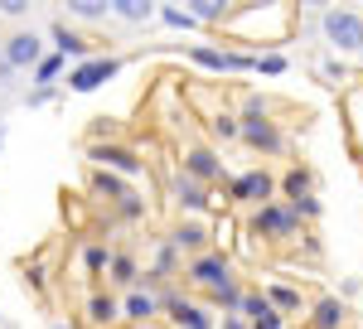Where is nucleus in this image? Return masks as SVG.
I'll return each mask as SVG.
<instances>
[{
  "instance_id": "8",
  "label": "nucleus",
  "mask_w": 363,
  "mask_h": 329,
  "mask_svg": "<svg viewBox=\"0 0 363 329\" xmlns=\"http://www.w3.org/2000/svg\"><path fill=\"white\" fill-rule=\"evenodd\" d=\"M262 238H291L296 233V213L291 208H277V203H262V213H257V223H252Z\"/></svg>"
},
{
  "instance_id": "1",
  "label": "nucleus",
  "mask_w": 363,
  "mask_h": 329,
  "mask_svg": "<svg viewBox=\"0 0 363 329\" xmlns=\"http://www.w3.org/2000/svg\"><path fill=\"white\" fill-rule=\"evenodd\" d=\"M320 25H325V39L335 44L339 54H359L363 49V15L359 10H325Z\"/></svg>"
},
{
  "instance_id": "13",
  "label": "nucleus",
  "mask_w": 363,
  "mask_h": 329,
  "mask_svg": "<svg viewBox=\"0 0 363 329\" xmlns=\"http://www.w3.org/2000/svg\"><path fill=\"white\" fill-rule=\"evenodd\" d=\"M174 203H179L184 213H203V208H208V194H203V184H199V179L179 174V179H174Z\"/></svg>"
},
{
  "instance_id": "22",
  "label": "nucleus",
  "mask_w": 363,
  "mask_h": 329,
  "mask_svg": "<svg viewBox=\"0 0 363 329\" xmlns=\"http://www.w3.org/2000/svg\"><path fill=\"white\" fill-rule=\"evenodd\" d=\"M344 325V305L339 301H320L315 305V329H339Z\"/></svg>"
},
{
  "instance_id": "15",
  "label": "nucleus",
  "mask_w": 363,
  "mask_h": 329,
  "mask_svg": "<svg viewBox=\"0 0 363 329\" xmlns=\"http://www.w3.org/2000/svg\"><path fill=\"white\" fill-rule=\"evenodd\" d=\"M155 310H160V301H155L150 291H131V296L121 301V315H126V320H150Z\"/></svg>"
},
{
  "instance_id": "20",
  "label": "nucleus",
  "mask_w": 363,
  "mask_h": 329,
  "mask_svg": "<svg viewBox=\"0 0 363 329\" xmlns=\"http://www.w3.org/2000/svg\"><path fill=\"white\" fill-rule=\"evenodd\" d=\"M68 15L73 20H107L112 15V0H68Z\"/></svg>"
},
{
  "instance_id": "26",
  "label": "nucleus",
  "mask_w": 363,
  "mask_h": 329,
  "mask_svg": "<svg viewBox=\"0 0 363 329\" xmlns=\"http://www.w3.org/2000/svg\"><path fill=\"white\" fill-rule=\"evenodd\" d=\"M208 126H213V136H223V140L242 136V121H238V116H228V111H218V116H213Z\"/></svg>"
},
{
  "instance_id": "9",
  "label": "nucleus",
  "mask_w": 363,
  "mask_h": 329,
  "mask_svg": "<svg viewBox=\"0 0 363 329\" xmlns=\"http://www.w3.org/2000/svg\"><path fill=\"white\" fill-rule=\"evenodd\" d=\"M233 199H242V203H267V199H272V174H267V169L238 174V179H233Z\"/></svg>"
},
{
  "instance_id": "6",
  "label": "nucleus",
  "mask_w": 363,
  "mask_h": 329,
  "mask_svg": "<svg viewBox=\"0 0 363 329\" xmlns=\"http://www.w3.org/2000/svg\"><path fill=\"white\" fill-rule=\"evenodd\" d=\"M189 58H194L199 68H213V73H242V68H257L247 54H228V49H208V44L189 49Z\"/></svg>"
},
{
  "instance_id": "27",
  "label": "nucleus",
  "mask_w": 363,
  "mask_h": 329,
  "mask_svg": "<svg viewBox=\"0 0 363 329\" xmlns=\"http://www.w3.org/2000/svg\"><path fill=\"white\" fill-rule=\"evenodd\" d=\"M160 20H165L169 29H194L199 25L194 15H189V10H179V5H165V10H160Z\"/></svg>"
},
{
  "instance_id": "10",
  "label": "nucleus",
  "mask_w": 363,
  "mask_h": 329,
  "mask_svg": "<svg viewBox=\"0 0 363 329\" xmlns=\"http://www.w3.org/2000/svg\"><path fill=\"white\" fill-rule=\"evenodd\" d=\"M242 140H247L252 150H281V131L267 121V116H242Z\"/></svg>"
},
{
  "instance_id": "4",
  "label": "nucleus",
  "mask_w": 363,
  "mask_h": 329,
  "mask_svg": "<svg viewBox=\"0 0 363 329\" xmlns=\"http://www.w3.org/2000/svg\"><path fill=\"white\" fill-rule=\"evenodd\" d=\"M87 160H97V169H112V174H140V155L126 145H107V140H92L87 145Z\"/></svg>"
},
{
  "instance_id": "16",
  "label": "nucleus",
  "mask_w": 363,
  "mask_h": 329,
  "mask_svg": "<svg viewBox=\"0 0 363 329\" xmlns=\"http://www.w3.org/2000/svg\"><path fill=\"white\" fill-rule=\"evenodd\" d=\"M116 315H121V305H116L112 296H92V301H87V320H92L97 329H112Z\"/></svg>"
},
{
  "instance_id": "28",
  "label": "nucleus",
  "mask_w": 363,
  "mask_h": 329,
  "mask_svg": "<svg viewBox=\"0 0 363 329\" xmlns=\"http://www.w3.org/2000/svg\"><path fill=\"white\" fill-rule=\"evenodd\" d=\"M112 281H121V286L136 281V262H131L126 252H116V257H112Z\"/></svg>"
},
{
  "instance_id": "24",
  "label": "nucleus",
  "mask_w": 363,
  "mask_h": 329,
  "mask_svg": "<svg viewBox=\"0 0 363 329\" xmlns=\"http://www.w3.org/2000/svg\"><path fill=\"white\" fill-rule=\"evenodd\" d=\"M286 194H291V203L310 199V174L306 169H291V174H286Z\"/></svg>"
},
{
  "instance_id": "12",
  "label": "nucleus",
  "mask_w": 363,
  "mask_h": 329,
  "mask_svg": "<svg viewBox=\"0 0 363 329\" xmlns=\"http://www.w3.org/2000/svg\"><path fill=\"white\" fill-rule=\"evenodd\" d=\"M242 320L252 329H281V310L267 296H242Z\"/></svg>"
},
{
  "instance_id": "37",
  "label": "nucleus",
  "mask_w": 363,
  "mask_h": 329,
  "mask_svg": "<svg viewBox=\"0 0 363 329\" xmlns=\"http://www.w3.org/2000/svg\"><path fill=\"white\" fill-rule=\"evenodd\" d=\"M0 140H5V126H0Z\"/></svg>"
},
{
  "instance_id": "11",
  "label": "nucleus",
  "mask_w": 363,
  "mask_h": 329,
  "mask_svg": "<svg viewBox=\"0 0 363 329\" xmlns=\"http://www.w3.org/2000/svg\"><path fill=\"white\" fill-rule=\"evenodd\" d=\"M165 310H169V320H174V329H213L208 310H199V305L179 301V296H165Z\"/></svg>"
},
{
  "instance_id": "34",
  "label": "nucleus",
  "mask_w": 363,
  "mask_h": 329,
  "mask_svg": "<svg viewBox=\"0 0 363 329\" xmlns=\"http://www.w3.org/2000/svg\"><path fill=\"white\" fill-rule=\"evenodd\" d=\"M223 329H252V325L242 320V315H223Z\"/></svg>"
},
{
  "instance_id": "3",
  "label": "nucleus",
  "mask_w": 363,
  "mask_h": 329,
  "mask_svg": "<svg viewBox=\"0 0 363 329\" xmlns=\"http://www.w3.org/2000/svg\"><path fill=\"white\" fill-rule=\"evenodd\" d=\"M121 73V58H112V54H92L87 63H78L73 73H68V87L73 92H97L107 78H116Z\"/></svg>"
},
{
  "instance_id": "31",
  "label": "nucleus",
  "mask_w": 363,
  "mask_h": 329,
  "mask_svg": "<svg viewBox=\"0 0 363 329\" xmlns=\"http://www.w3.org/2000/svg\"><path fill=\"white\" fill-rule=\"evenodd\" d=\"M257 68H262V73H281V68H286V58H281V54H267V58H257Z\"/></svg>"
},
{
  "instance_id": "7",
  "label": "nucleus",
  "mask_w": 363,
  "mask_h": 329,
  "mask_svg": "<svg viewBox=\"0 0 363 329\" xmlns=\"http://www.w3.org/2000/svg\"><path fill=\"white\" fill-rule=\"evenodd\" d=\"M184 174L199 179V184H208V179H218V174H223V160H218L208 145H189V150H184Z\"/></svg>"
},
{
  "instance_id": "36",
  "label": "nucleus",
  "mask_w": 363,
  "mask_h": 329,
  "mask_svg": "<svg viewBox=\"0 0 363 329\" xmlns=\"http://www.w3.org/2000/svg\"><path fill=\"white\" fill-rule=\"evenodd\" d=\"M49 329H73V325H49Z\"/></svg>"
},
{
  "instance_id": "14",
  "label": "nucleus",
  "mask_w": 363,
  "mask_h": 329,
  "mask_svg": "<svg viewBox=\"0 0 363 329\" xmlns=\"http://www.w3.org/2000/svg\"><path fill=\"white\" fill-rule=\"evenodd\" d=\"M54 54L87 63V58H92V49H87V39H83V34H73L68 25H54Z\"/></svg>"
},
{
  "instance_id": "29",
  "label": "nucleus",
  "mask_w": 363,
  "mask_h": 329,
  "mask_svg": "<svg viewBox=\"0 0 363 329\" xmlns=\"http://www.w3.org/2000/svg\"><path fill=\"white\" fill-rule=\"evenodd\" d=\"M83 262H87V272H102V267H112V252L107 247H87Z\"/></svg>"
},
{
  "instance_id": "33",
  "label": "nucleus",
  "mask_w": 363,
  "mask_h": 329,
  "mask_svg": "<svg viewBox=\"0 0 363 329\" xmlns=\"http://www.w3.org/2000/svg\"><path fill=\"white\" fill-rule=\"evenodd\" d=\"M155 267H160V272H169V267H174V247H165V252L155 257Z\"/></svg>"
},
{
  "instance_id": "17",
  "label": "nucleus",
  "mask_w": 363,
  "mask_h": 329,
  "mask_svg": "<svg viewBox=\"0 0 363 329\" xmlns=\"http://www.w3.org/2000/svg\"><path fill=\"white\" fill-rule=\"evenodd\" d=\"M169 242L179 247V252H203V242H208V233H203L199 223H179V228L169 233Z\"/></svg>"
},
{
  "instance_id": "21",
  "label": "nucleus",
  "mask_w": 363,
  "mask_h": 329,
  "mask_svg": "<svg viewBox=\"0 0 363 329\" xmlns=\"http://www.w3.org/2000/svg\"><path fill=\"white\" fill-rule=\"evenodd\" d=\"M189 15L199 25H218V20H228V5L223 0H189Z\"/></svg>"
},
{
  "instance_id": "5",
  "label": "nucleus",
  "mask_w": 363,
  "mask_h": 329,
  "mask_svg": "<svg viewBox=\"0 0 363 329\" xmlns=\"http://www.w3.org/2000/svg\"><path fill=\"white\" fill-rule=\"evenodd\" d=\"M189 281L208 286V291H223V286H233V272H228V262L218 252H199L194 262H189Z\"/></svg>"
},
{
  "instance_id": "35",
  "label": "nucleus",
  "mask_w": 363,
  "mask_h": 329,
  "mask_svg": "<svg viewBox=\"0 0 363 329\" xmlns=\"http://www.w3.org/2000/svg\"><path fill=\"white\" fill-rule=\"evenodd\" d=\"M10 73H15V68H10V63L0 58V87H5V78H10Z\"/></svg>"
},
{
  "instance_id": "30",
  "label": "nucleus",
  "mask_w": 363,
  "mask_h": 329,
  "mask_svg": "<svg viewBox=\"0 0 363 329\" xmlns=\"http://www.w3.org/2000/svg\"><path fill=\"white\" fill-rule=\"evenodd\" d=\"M0 15L20 20V15H29V0H0Z\"/></svg>"
},
{
  "instance_id": "25",
  "label": "nucleus",
  "mask_w": 363,
  "mask_h": 329,
  "mask_svg": "<svg viewBox=\"0 0 363 329\" xmlns=\"http://www.w3.org/2000/svg\"><path fill=\"white\" fill-rule=\"evenodd\" d=\"M267 301L277 305V310H301V291H291V286H272Z\"/></svg>"
},
{
  "instance_id": "18",
  "label": "nucleus",
  "mask_w": 363,
  "mask_h": 329,
  "mask_svg": "<svg viewBox=\"0 0 363 329\" xmlns=\"http://www.w3.org/2000/svg\"><path fill=\"white\" fill-rule=\"evenodd\" d=\"M112 15H121L126 25H145L155 15V5L150 0H112Z\"/></svg>"
},
{
  "instance_id": "19",
  "label": "nucleus",
  "mask_w": 363,
  "mask_h": 329,
  "mask_svg": "<svg viewBox=\"0 0 363 329\" xmlns=\"http://www.w3.org/2000/svg\"><path fill=\"white\" fill-rule=\"evenodd\" d=\"M92 189H97V194H107L112 203H126V199H131V189H126V184L116 179L112 169H97V174H92Z\"/></svg>"
},
{
  "instance_id": "23",
  "label": "nucleus",
  "mask_w": 363,
  "mask_h": 329,
  "mask_svg": "<svg viewBox=\"0 0 363 329\" xmlns=\"http://www.w3.org/2000/svg\"><path fill=\"white\" fill-rule=\"evenodd\" d=\"M63 63H68L63 54H49L44 63H39V68H34V82H39V87H54V78L63 73Z\"/></svg>"
},
{
  "instance_id": "2",
  "label": "nucleus",
  "mask_w": 363,
  "mask_h": 329,
  "mask_svg": "<svg viewBox=\"0 0 363 329\" xmlns=\"http://www.w3.org/2000/svg\"><path fill=\"white\" fill-rule=\"evenodd\" d=\"M0 58H5L10 68H39L49 54H44V39H39L34 29H15V34L0 44Z\"/></svg>"
},
{
  "instance_id": "32",
  "label": "nucleus",
  "mask_w": 363,
  "mask_h": 329,
  "mask_svg": "<svg viewBox=\"0 0 363 329\" xmlns=\"http://www.w3.org/2000/svg\"><path fill=\"white\" fill-rule=\"evenodd\" d=\"M116 208H121V218H140V199H136V194H131L126 203H116Z\"/></svg>"
}]
</instances>
